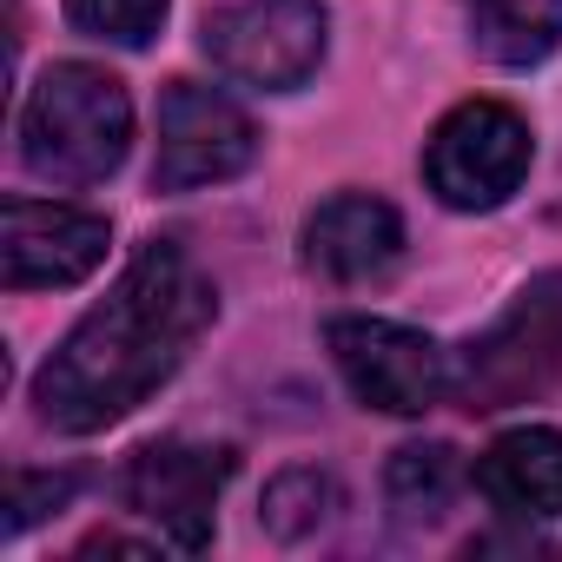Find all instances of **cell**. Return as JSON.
I'll use <instances>...</instances> for the list:
<instances>
[{
  "label": "cell",
  "mask_w": 562,
  "mask_h": 562,
  "mask_svg": "<svg viewBox=\"0 0 562 562\" xmlns=\"http://www.w3.org/2000/svg\"><path fill=\"white\" fill-rule=\"evenodd\" d=\"M218 318L212 278L192 265V251L153 238L120 285L60 338V351L34 378L41 424L67 437H93L120 417H133L199 345V331Z\"/></svg>",
  "instance_id": "obj_1"
},
{
  "label": "cell",
  "mask_w": 562,
  "mask_h": 562,
  "mask_svg": "<svg viewBox=\"0 0 562 562\" xmlns=\"http://www.w3.org/2000/svg\"><path fill=\"white\" fill-rule=\"evenodd\" d=\"M133 100L106 67L60 60L41 74L21 113V159L47 186H100L126 166Z\"/></svg>",
  "instance_id": "obj_2"
},
{
  "label": "cell",
  "mask_w": 562,
  "mask_h": 562,
  "mask_svg": "<svg viewBox=\"0 0 562 562\" xmlns=\"http://www.w3.org/2000/svg\"><path fill=\"white\" fill-rule=\"evenodd\" d=\"M529 159H536V139L516 106L463 100L457 113L437 120L424 146V179L450 212H496L529 179Z\"/></svg>",
  "instance_id": "obj_3"
},
{
  "label": "cell",
  "mask_w": 562,
  "mask_h": 562,
  "mask_svg": "<svg viewBox=\"0 0 562 562\" xmlns=\"http://www.w3.org/2000/svg\"><path fill=\"white\" fill-rule=\"evenodd\" d=\"M555 378H562V271H542L470 345L457 391L470 411H509L522 397H542Z\"/></svg>",
  "instance_id": "obj_4"
},
{
  "label": "cell",
  "mask_w": 562,
  "mask_h": 562,
  "mask_svg": "<svg viewBox=\"0 0 562 562\" xmlns=\"http://www.w3.org/2000/svg\"><path fill=\"white\" fill-rule=\"evenodd\" d=\"M199 41L218 74L258 93H292L325 60V8L318 0H232L205 21Z\"/></svg>",
  "instance_id": "obj_5"
},
{
  "label": "cell",
  "mask_w": 562,
  "mask_h": 562,
  "mask_svg": "<svg viewBox=\"0 0 562 562\" xmlns=\"http://www.w3.org/2000/svg\"><path fill=\"white\" fill-rule=\"evenodd\" d=\"M325 345H331L345 384L358 391V404H371V411L424 417L450 391V358L437 351V338H424L411 325H391V318H331Z\"/></svg>",
  "instance_id": "obj_6"
},
{
  "label": "cell",
  "mask_w": 562,
  "mask_h": 562,
  "mask_svg": "<svg viewBox=\"0 0 562 562\" xmlns=\"http://www.w3.org/2000/svg\"><path fill=\"white\" fill-rule=\"evenodd\" d=\"M258 159V126L199 80H172L159 93V159H153V186L159 192H199L218 179H238Z\"/></svg>",
  "instance_id": "obj_7"
},
{
  "label": "cell",
  "mask_w": 562,
  "mask_h": 562,
  "mask_svg": "<svg viewBox=\"0 0 562 562\" xmlns=\"http://www.w3.org/2000/svg\"><path fill=\"white\" fill-rule=\"evenodd\" d=\"M232 476V450H212V443H186V437H166V443H146L133 450L126 476H120V496L133 516H146L179 555H199L212 542V503Z\"/></svg>",
  "instance_id": "obj_8"
},
{
  "label": "cell",
  "mask_w": 562,
  "mask_h": 562,
  "mask_svg": "<svg viewBox=\"0 0 562 562\" xmlns=\"http://www.w3.org/2000/svg\"><path fill=\"white\" fill-rule=\"evenodd\" d=\"M106 258V218L54 199H8V238H0V271L14 292H54Z\"/></svg>",
  "instance_id": "obj_9"
},
{
  "label": "cell",
  "mask_w": 562,
  "mask_h": 562,
  "mask_svg": "<svg viewBox=\"0 0 562 562\" xmlns=\"http://www.w3.org/2000/svg\"><path fill=\"white\" fill-rule=\"evenodd\" d=\"M404 258V218L371 192H338L305 218V265L331 285H364Z\"/></svg>",
  "instance_id": "obj_10"
},
{
  "label": "cell",
  "mask_w": 562,
  "mask_h": 562,
  "mask_svg": "<svg viewBox=\"0 0 562 562\" xmlns=\"http://www.w3.org/2000/svg\"><path fill=\"white\" fill-rule=\"evenodd\" d=\"M476 490L503 516H522V522L562 516V430H549V424L503 430L476 457Z\"/></svg>",
  "instance_id": "obj_11"
},
{
  "label": "cell",
  "mask_w": 562,
  "mask_h": 562,
  "mask_svg": "<svg viewBox=\"0 0 562 562\" xmlns=\"http://www.w3.org/2000/svg\"><path fill=\"white\" fill-rule=\"evenodd\" d=\"M463 21L490 67H536L562 47V0H463Z\"/></svg>",
  "instance_id": "obj_12"
},
{
  "label": "cell",
  "mask_w": 562,
  "mask_h": 562,
  "mask_svg": "<svg viewBox=\"0 0 562 562\" xmlns=\"http://www.w3.org/2000/svg\"><path fill=\"white\" fill-rule=\"evenodd\" d=\"M457 483H463V463L450 443H404L384 470V503L404 529H430V522H443Z\"/></svg>",
  "instance_id": "obj_13"
},
{
  "label": "cell",
  "mask_w": 562,
  "mask_h": 562,
  "mask_svg": "<svg viewBox=\"0 0 562 562\" xmlns=\"http://www.w3.org/2000/svg\"><path fill=\"white\" fill-rule=\"evenodd\" d=\"M331 509H338V483L325 470H285V476H271L265 483V503H258V516H265V529L278 542L318 536L331 522Z\"/></svg>",
  "instance_id": "obj_14"
},
{
  "label": "cell",
  "mask_w": 562,
  "mask_h": 562,
  "mask_svg": "<svg viewBox=\"0 0 562 562\" xmlns=\"http://www.w3.org/2000/svg\"><path fill=\"white\" fill-rule=\"evenodd\" d=\"M67 21L113 47H146L166 21V0H67Z\"/></svg>",
  "instance_id": "obj_15"
},
{
  "label": "cell",
  "mask_w": 562,
  "mask_h": 562,
  "mask_svg": "<svg viewBox=\"0 0 562 562\" xmlns=\"http://www.w3.org/2000/svg\"><path fill=\"white\" fill-rule=\"evenodd\" d=\"M80 490V476L74 470H14V483H8V536H21L27 522H41V516H54L67 496Z\"/></svg>",
  "instance_id": "obj_16"
},
{
  "label": "cell",
  "mask_w": 562,
  "mask_h": 562,
  "mask_svg": "<svg viewBox=\"0 0 562 562\" xmlns=\"http://www.w3.org/2000/svg\"><path fill=\"white\" fill-rule=\"evenodd\" d=\"M80 555H146V542H126V536H93Z\"/></svg>",
  "instance_id": "obj_17"
}]
</instances>
